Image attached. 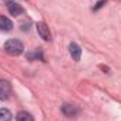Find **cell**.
<instances>
[{
    "mask_svg": "<svg viewBox=\"0 0 121 121\" xmlns=\"http://www.w3.org/2000/svg\"><path fill=\"white\" fill-rule=\"evenodd\" d=\"M4 51H6L9 55H11V56H18V55L23 54L24 45H23V42L18 41V39H9V41L4 44Z\"/></svg>",
    "mask_w": 121,
    "mask_h": 121,
    "instance_id": "6da1fadb",
    "label": "cell"
},
{
    "mask_svg": "<svg viewBox=\"0 0 121 121\" xmlns=\"http://www.w3.org/2000/svg\"><path fill=\"white\" fill-rule=\"evenodd\" d=\"M11 94V85L7 80H0V100H7Z\"/></svg>",
    "mask_w": 121,
    "mask_h": 121,
    "instance_id": "7a4b0ae2",
    "label": "cell"
},
{
    "mask_svg": "<svg viewBox=\"0 0 121 121\" xmlns=\"http://www.w3.org/2000/svg\"><path fill=\"white\" fill-rule=\"evenodd\" d=\"M37 31H38L39 37H41L44 41H49V39H51V32H49V28L47 27L45 23H38V24H37Z\"/></svg>",
    "mask_w": 121,
    "mask_h": 121,
    "instance_id": "3957f363",
    "label": "cell"
},
{
    "mask_svg": "<svg viewBox=\"0 0 121 121\" xmlns=\"http://www.w3.org/2000/svg\"><path fill=\"white\" fill-rule=\"evenodd\" d=\"M62 113H63L66 117L72 118V117H76V116L79 114V108H78L76 106H73V104H63V106H62Z\"/></svg>",
    "mask_w": 121,
    "mask_h": 121,
    "instance_id": "277c9868",
    "label": "cell"
},
{
    "mask_svg": "<svg viewBox=\"0 0 121 121\" xmlns=\"http://www.w3.org/2000/svg\"><path fill=\"white\" fill-rule=\"evenodd\" d=\"M7 9H9V11H10V14L11 16H20V14H23V7L18 4V3H16V1H9L7 3Z\"/></svg>",
    "mask_w": 121,
    "mask_h": 121,
    "instance_id": "5b68a950",
    "label": "cell"
},
{
    "mask_svg": "<svg viewBox=\"0 0 121 121\" xmlns=\"http://www.w3.org/2000/svg\"><path fill=\"white\" fill-rule=\"evenodd\" d=\"M69 54H70V56L73 58V60H80V55H82V49H80V47L78 45V44H75V42H72L70 45H69Z\"/></svg>",
    "mask_w": 121,
    "mask_h": 121,
    "instance_id": "8992f818",
    "label": "cell"
},
{
    "mask_svg": "<svg viewBox=\"0 0 121 121\" xmlns=\"http://www.w3.org/2000/svg\"><path fill=\"white\" fill-rule=\"evenodd\" d=\"M11 28H13V23L7 17L0 16V30L1 31H10Z\"/></svg>",
    "mask_w": 121,
    "mask_h": 121,
    "instance_id": "52a82bcc",
    "label": "cell"
},
{
    "mask_svg": "<svg viewBox=\"0 0 121 121\" xmlns=\"http://www.w3.org/2000/svg\"><path fill=\"white\" fill-rule=\"evenodd\" d=\"M17 121H34L32 116L27 111H20L17 114Z\"/></svg>",
    "mask_w": 121,
    "mask_h": 121,
    "instance_id": "ba28073f",
    "label": "cell"
},
{
    "mask_svg": "<svg viewBox=\"0 0 121 121\" xmlns=\"http://www.w3.org/2000/svg\"><path fill=\"white\" fill-rule=\"evenodd\" d=\"M0 121H11V113L7 108H0Z\"/></svg>",
    "mask_w": 121,
    "mask_h": 121,
    "instance_id": "9c48e42d",
    "label": "cell"
},
{
    "mask_svg": "<svg viewBox=\"0 0 121 121\" xmlns=\"http://www.w3.org/2000/svg\"><path fill=\"white\" fill-rule=\"evenodd\" d=\"M104 3H106V1H104V0H101V1H99V3H97V6H96V7H94V10H97V9H100V7H101V6H103V4H104Z\"/></svg>",
    "mask_w": 121,
    "mask_h": 121,
    "instance_id": "30bf717a",
    "label": "cell"
}]
</instances>
